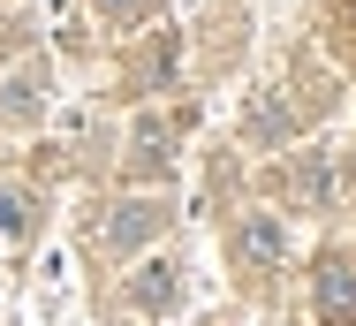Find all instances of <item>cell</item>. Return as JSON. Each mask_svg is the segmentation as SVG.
I'll return each mask as SVG.
<instances>
[{
	"instance_id": "cell-2",
	"label": "cell",
	"mask_w": 356,
	"mask_h": 326,
	"mask_svg": "<svg viewBox=\"0 0 356 326\" xmlns=\"http://www.w3.org/2000/svg\"><path fill=\"white\" fill-rule=\"evenodd\" d=\"M235 251H243V265H273L281 258V228H273V220H243Z\"/></svg>"
},
{
	"instance_id": "cell-6",
	"label": "cell",
	"mask_w": 356,
	"mask_h": 326,
	"mask_svg": "<svg viewBox=\"0 0 356 326\" xmlns=\"http://www.w3.org/2000/svg\"><path fill=\"white\" fill-rule=\"evenodd\" d=\"M99 8H106V15H137L144 0H99Z\"/></svg>"
},
{
	"instance_id": "cell-3",
	"label": "cell",
	"mask_w": 356,
	"mask_h": 326,
	"mask_svg": "<svg viewBox=\"0 0 356 326\" xmlns=\"http://www.w3.org/2000/svg\"><path fill=\"white\" fill-rule=\"evenodd\" d=\"M152 228H159V212H152V205H122V212H114V228H106V243H144Z\"/></svg>"
},
{
	"instance_id": "cell-4",
	"label": "cell",
	"mask_w": 356,
	"mask_h": 326,
	"mask_svg": "<svg viewBox=\"0 0 356 326\" xmlns=\"http://www.w3.org/2000/svg\"><path fill=\"white\" fill-rule=\"evenodd\" d=\"M31 228V197L23 190H0V235H23Z\"/></svg>"
},
{
	"instance_id": "cell-1",
	"label": "cell",
	"mask_w": 356,
	"mask_h": 326,
	"mask_svg": "<svg viewBox=\"0 0 356 326\" xmlns=\"http://www.w3.org/2000/svg\"><path fill=\"white\" fill-rule=\"evenodd\" d=\"M318 311H326V319H349L356 311V251L318 265Z\"/></svg>"
},
{
	"instance_id": "cell-5",
	"label": "cell",
	"mask_w": 356,
	"mask_h": 326,
	"mask_svg": "<svg viewBox=\"0 0 356 326\" xmlns=\"http://www.w3.org/2000/svg\"><path fill=\"white\" fill-rule=\"evenodd\" d=\"M144 304H167V296H175V273H167V265H152V273H144V288H137Z\"/></svg>"
}]
</instances>
